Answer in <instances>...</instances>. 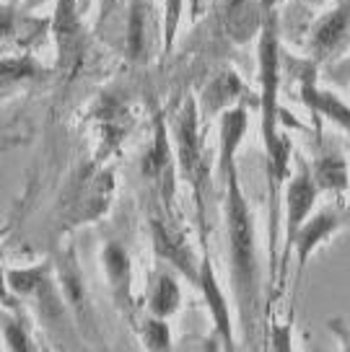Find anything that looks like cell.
I'll return each instance as SVG.
<instances>
[{"label":"cell","mask_w":350,"mask_h":352,"mask_svg":"<svg viewBox=\"0 0 350 352\" xmlns=\"http://www.w3.org/2000/svg\"><path fill=\"white\" fill-rule=\"evenodd\" d=\"M223 184H226L223 218H226V239H229L231 290L239 308L244 342L252 344L257 319H260V254H257L254 215L239 182V168H231Z\"/></svg>","instance_id":"cell-1"},{"label":"cell","mask_w":350,"mask_h":352,"mask_svg":"<svg viewBox=\"0 0 350 352\" xmlns=\"http://www.w3.org/2000/svg\"><path fill=\"white\" fill-rule=\"evenodd\" d=\"M257 42V78H260V132H262L267 179H270V197L273 205L278 199L280 184L291 176V138L280 127V76H283V47H280V26L278 13L267 11L260 26Z\"/></svg>","instance_id":"cell-2"},{"label":"cell","mask_w":350,"mask_h":352,"mask_svg":"<svg viewBox=\"0 0 350 352\" xmlns=\"http://www.w3.org/2000/svg\"><path fill=\"white\" fill-rule=\"evenodd\" d=\"M172 130V143H174L176 168L179 176L195 192V202L200 210V223H205V184H208V161L203 151V135H200V107L195 96H185L182 107L176 109L174 122L169 124Z\"/></svg>","instance_id":"cell-3"},{"label":"cell","mask_w":350,"mask_h":352,"mask_svg":"<svg viewBox=\"0 0 350 352\" xmlns=\"http://www.w3.org/2000/svg\"><path fill=\"white\" fill-rule=\"evenodd\" d=\"M117 192V176L112 166H91L81 174L70 195L63 202V233H73L83 226L107 218Z\"/></svg>","instance_id":"cell-4"},{"label":"cell","mask_w":350,"mask_h":352,"mask_svg":"<svg viewBox=\"0 0 350 352\" xmlns=\"http://www.w3.org/2000/svg\"><path fill=\"white\" fill-rule=\"evenodd\" d=\"M317 197H319V187L314 184V179H311L309 161L307 158H298L294 174L288 176V182H285V241H283L280 259H278L280 262V275L275 280V293H278V287L283 293L285 275H288V259L294 254L296 233L304 226V220L314 212Z\"/></svg>","instance_id":"cell-5"},{"label":"cell","mask_w":350,"mask_h":352,"mask_svg":"<svg viewBox=\"0 0 350 352\" xmlns=\"http://www.w3.org/2000/svg\"><path fill=\"white\" fill-rule=\"evenodd\" d=\"M52 264H55L57 287H60V296L70 311V319H76L81 331H96V316H94V308L88 303V285L83 270H81V262H78L76 243L68 241L65 246H60L52 256Z\"/></svg>","instance_id":"cell-6"},{"label":"cell","mask_w":350,"mask_h":352,"mask_svg":"<svg viewBox=\"0 0 350 352\" xmlns=\"http://www.w3.org/2000/svg\"><path fill=\"white\" fill-rule=\"evenodd\" d=\"M78 3L81 0H55V11L50 19V32H52L57 55L55 65L60 73H73L81 65L83 50H86V32L78 13Z\"/></svg>","instance_id":"cell-7"},{"label":"cell","mask_w":350,"mask_h":352,"mask_svg":"<svg viewBox=\"0 0 350 352\" xmlns=\"http://www.w3.org/2000/svg\"><path fill=\"white\" fill-rule=\"evenodd\" d=\"M148 233H151V246H154V256L161 264L176 270V275L185 277L189 285H197V270H200V259H197L195 249L189 246L187 236L176 231L174 226L166 218L151 215L148 220Z\"/></svg>","instance_id":"cell-8"},{"label":"cell","mask_w":350,"mask_h":352,"mask_svg":"<svg viewBox=\"0 0 350 352\" xmlns=\"http://www.w3.org/2000/svg\"><path fill=\"white\" fill-rule=\"evenodd\" d=\"M141 174L148 182H156L164 189V197L172 199L174 192V174H176V155L172 143V130L166 114L158 107H154V135L141 155Z\"/></svg>","instance_id":"cell-9"},{"label":"cell","mask_w":350,"mask_h":352,"mask_svg":"<svg viewBox=\"0 0 350 352\" xmlns=\"http://www.w3.org/2000/svg\"><path fill=\"white\" fill-rule=\"evenodd\" d=\"M158 39H161V23L156 19L154 0H127L125 57L130 60L132 65L148 63Z\"/></svg>","instance_id":"cell-10"},{"label":"cell","mask_w":350,"mask_h":352,"mask_svg":"<svg viewBox=\"0 0 350 352\" xmlns=\"http://www.w3.org/2000/svg\"><path fill=\"white\" fill-rule=\"evenodd\" d=\"M197 290L203 296V303L208 306L213 327H216V337L226 350H236V334H234V319H231V306L226 300V293L218 283L216 267L210 262L208 246L203 243V256H200V270H197Z\"/></svg>","instance_id":"cell-11"},{"label":"cell","mask_w":350,"mask_h":352,"mask_svg":"<svg viewBox=\"0 0 350 352\" xmlns=\"http://www.w3.org/2000/svg\"><path fill=\"white\" fill-rule=\"evenodd\" d=\"M99 262L104 270V280H107L114 308L122 316L132 319V314H135V287H132L130 252L120 241H104L101 252H99Z\"/></svg>","instance_id":"cell-12"},{"label":"cell","mask_w":350,"mask_h":352,"mask_svg":"<svg viewBox=\"0 0 350 352\" xmlns=\"http://www.w3.org/2000/svg\"><path fill=\"white\" fill-rule=\"evenodd\" d=\"M350 218V212L338 208H325L311 212L304 226L298 228L294 241V254H296V285L301 283V275L307 270L309 259L317 254V249L322 243H327L335 233L345 226V220Z\"/></svg>","instance_id":"cell-13"},{"label":"cell","mask_w":350,"mask_h":352,"mask_svg":"<svg viewBox=\"0 0 350 352\" xmlns=\"http://www.w3.org/2000/svg\"><path fill=\"white\" fill-rule=\"evenodd\" d=\"M350 34V0H342L332 11L319 16L309 32V52L314 60H327L338 52Z\"/></svg>","instance_id":"cell-14"},{"label":"cell","mask_w":350,"mask_h":352,"mask_svg":"<svg viewBox=\"0 0 350 352\" xmlns=\"http://www.w3.org/2000/svg\"><path fill=\"white\" fill-rule=\"evenodd\" d=\"M249 130L247 104H234L218 114V179L223 182L231 168H236V153Z\"/></svg>","instance_id":"cell-15"},{"label":"cell","mask_w":350,"mask_h":352,"mask_svg":"<svg viewBox=\"0 0 350 352\" xmlns=\"http://www.w3.org/2000/svg\"><path fill=\"white\" fill-rule=\"evenodd\" d=\"M298 99L307 104V109L314 117H325L332 124H338L340 130L350 135V104L342 101L335 91H327L317 83V70L311 67L307 76L301 78V88H298Z\"/></svg>","instance_id":"cell-16"},{"label":"cell","mask_w":350,"mask_h":352,"mask_svg":"<svg viewBox=\"0 0 350 352\" xmlns=\"http://www.w3.org/2000/svg\"><path fill=\"white\" fill-rule=\"evenodd\" d=\"M247 94V88L241 83V78L236 70H223L218 76L210 80L203 96L197 101L200 107V117H213V114H220L223 109H229L234 104H239V99Z\"/></svg>","instance_id":"cell-17"},{"label":"cell","mask_w":350,"mask_h":352,"mask_svg":"<svg viewBox=\"0 0 350 352\" xmlns=\"http://www.w3.org/2000/svg\"><path fill=\"white\" fill-rule=\"evenodd\" d=\"M179 306H182V287L176 283V275L164 267L156 270L148 287V314L169 319L179 311Z\"/></svg>","instance_id":"cell-18"},{"label":"cell","mask_w":350,"mask_h":352,"mask_svg":"<svg viewBox=\"0 0 350 352\" xmlns=\"http://www.w3.org/2000/svg\"><path fill=\"white\" fill-rule=\"evenodd\" d=\"M55 277V264H52V256L50 259H42L37 264H29V267H11L6 270V280H8V287L11 293L19 300H29V298L39 290V287Z\"/></svg>","instance_id":"cell-19"},{"label":"cell","mask_w":350,"mask_h":352,"mask_svg":"<svg viewBox=\"0 0 350 352\" xmlns=\"http://www.w3.org/2000/svg\"><path fill=\"white\" fill-rule=\"evenodd\" d=\"M311 168V179L319 187V192H329V195H342L350 184V161H345L342 155L329 153L319 155L314 164H309Z\"/></svg>","instance_id":"cell-20"},{"label":"cell","mask_w":350,"mask_h":352,"mask_svg":"<svg viewBox=\"0 0 350 352\" xmlns=\"http://www.w3.org/2000/svg\"><path fill=\"white\" fill-rule=\"evenodd\" d=\"M138 337H141L143 350L169 352L172 347H174V337H172V327H169V321L161 319V316H154V314H148V316L141 321V327H138Z\"/></svg>","instance_id":"cell-21"},{"label":"cell","mask_w":350,"mask_h":352,"mask_svg":"<svg viewBox=\"0 0 350 352\" xmlns=\"http://www.w3.org/2000/svg\"><path fill=\"white\" fill-rule=\"evenodd\" d=\"M42 73L39 63L32 55H13L0 60V91L8 86H19L23 80H34Z\"/></svg>","instance_id":"cell-22"},{"label":"cell","mask_w":350,"mask_h":352,"mask_svg":"<svg viewBox=\"0 0 350 352\" xmlns=\"http://www.w3.org/2000/svg\"><path fill=\"white\" fill-rule=\"evenodd\" d=\"M0 337H3L6 350H13V352L34 350L32 334H29L26 321L21 319V311H8V316L0 319Z\"/></svg>","instance_id":"cell-23"},{"label":"cell","mask_w":350,"mask_h":352,"mask_svg":"<svg viewBox=\"0 0 350 352\" xmlns=\"http://www.w3.org/2000/svg\"><path fill=\"white\" fill-rule=\"evenodd\" d=\"M182 13H185V0H161V50H164V55L174 50Z\"/></svg>","instance_id":"cell-24"},{"label":"cell","mask_w":350,"mask_h":352,"mask_svg":"<svg viewBox=\"0 0 350 352\" xmlns=\"http://www.w3.org/2000/svg\"><path fill=\"white\" fill-rule=\"evenodd\" d=\"M23 34V16L19 6L0 3V42H13Z\"/></svg>","instance_id":"cell-25"},{"label":"cell","mask_w":350,"mask_h":352,"mask_svg":"<svg viewBox=\"0 0 350 352\" xmlns=\"http://www.w3.org/2000/svg\"><path fill=\"white\" fill-rule=\"evenodd\" d=\"M291 331H294V321L291 319L283 321V324H275L273 331H270V350H278V352L291 350V347H294Z\"/></svg>","instance_id":"cell-26"},{"label":"cell","mask_w":350,"mask_h":352,"mask_svg":"<svg viewBox=\"0 0 350 352\" xmlns=\"http://www.w3.org/2000/svg\"><path fill=\"white\" fill-rule=\"evenodd\" d=\"M325 73H327L329 80H335V83H340V86H348L350 83V55L338 57V60L327 63Z\"/></svg>","instance_id":"cell-27"},{"label":"cell","mask_w":350,"mask_h":352,"mask_svg":"<svg viewBox=\"0 0 350 352\" xmlns=\"http://www.w3.org/2000/svg\"><path fill=\"white\" fill-rule=\"evenodd\" d=\"M0 306L6 308V311H21L23 308V303L13 296L11 287H8V280H6V270H3V264H0Z\"/></svg>","instance_id":"cell-28"},{"label":"cell","mask_w":350,"mask_h":352,"mask_svg":"<svg viewBox=\"0 0 350 352\" xmlns=\"http://www.w3.org/2000/svg\"><path fill=\"white\" fill-rule=\"evenodd\" d=\"M327 329L332 331V337L338 340L340 350L350 352V324L342 319H329L327 321Z\"/></svg>","instance_id":"cell-29"},{"label":"cell","mask_w":350,"mask_h":352,"mask_svg":"<svg viewBox=\"0 0 350 352\" xmlns=\"http://www.w3.org/2000/svg\"><path fill=\"white\" fill-rule=\"evenodd\" d=\"M3 3H8V6H21L23 0H3Z\"/></svg>","instance_id":"cell-30"}]
</instances>
